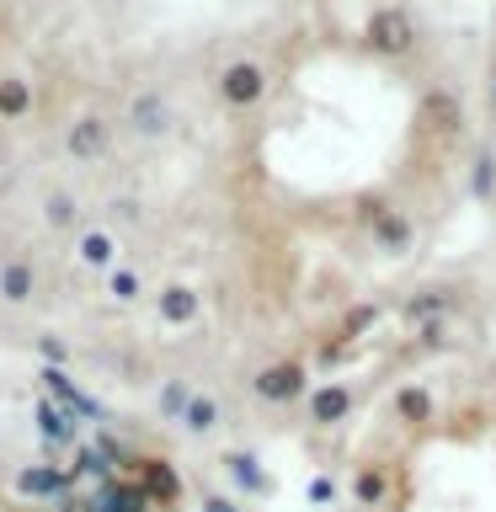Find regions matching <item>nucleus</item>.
<instances>
[{"mask_svg":"<svg viewBox=\"0 0 496 512\" xmlns=\"http://www.w3.org/2000/svg\"><path fill=\"white\" fill-rule=\"evenodd\" d=\"M363 43L374 48V54H384V59L416 54V22H411V11L406 6H374V11H368V22H363Z\"/></svg>","mask_w":496,"mask_h":512,"instance_id":"obj_1","label":"nucleus"},{"mask_svg":"<svg viewBox=\"0 0 496 512\" xmlns=\"http://www.w3.org/2000/svg\"><path fill=\"white\" fill-rule=\"evenodd\" d=\"M251 390H256V400H267V406H294V400H310V368L299 358H278L251 379Z\"/></svg>","mask_w":496,"mask_h":512,"instance_id":"obj_2","label":"nucleus"},{"mask_svg":"<svg viewBox=\"0 0 496 512\" xmlns=\"http://www.w3.org/2000/svg\"><path fill=\"white\" fill-rule=\"evenodd\" d=\"M219 102L246 112V107H262L267 102V70L256 59H230L219 70Z\"/></svg>","mask_w":496,"mask_h":512,"instance_id":"obj_3","label":"nucleus"},{"mask_svg":"<svg viewBox=\"0 0 496 512\" xmlns=\"http://www.w3.org/2000/svg\"><path fill=\"white\" fill-rule=\"evenodd\" d=\"M347 491H352V502H358V507H384V502H390V491H395V464L390 459L358 464L352 480H347Z\"/></svg>","mask_w":496,"mask_h":512,"instance_id":"obj_4","label":"nucleus"},{"mask_svg":"<svg viewBox=\"0 0 496 512\" xmlns=\"http://www.w3.org/2000/svg\"><path fill=\"white\" fill-rule=\"evenodd\" d=\"M352 406H358V390L342 379H331V384H320V390H310V422L315 427H336V422H347Z\"/></svg>","mask_w":496,"mask_h":512,"instance_id":"obj_5","label":"nucleus"},{"mask_svg":"<svg viewBox=\"0 0 496 512\" xmlns=\"http://www.w3.org/2000/svg\"><path fill=\"white\" fill-rule=\"evenodd\" d=\"M368 235H374V246L390 251V256H406L416 246V224H411V214H400V208H384V214L368 224Z\"/></svg>","mask_w":496,"mask_h":512,"instance_id":"obj_6","label":"nucleus"},{"mask_svg":"<svg viewBox=\"0 0 496 512\" xmlns=\"http://www.w3.org/2000/svg\"><path fill=\"white\" fill-rule=\"evenodd\" d=\"M448 310H454V294H448V288H416L411 299H400V320H406V326H432V320H443Z\"/></svg>","mask_w":496,"mask_h":512,"instance_id":"obj_7","label":"nucleus"},{"mask_svg":"<svg viewBox=\"0 0 496 512\" xmlns=\"http://www.w3.org/2000/svg\"><path fill=\"white\" fill-rule=\"evenodd\" d=\"M390 406H395V422L400 427H427L432 416H438V395H432L427 384H400Z\"/></svg>","mask_w":496,"mask_h":512,"instance_id":"obj_8","label":"nucleus"},{"mask_svg":"<svg viewBox=\"0 0 496 512\" xmlns=\"http://www.w3.org/2000/svg\"><path fill=\"white\" fill-rule=\"evenodd\" d=\"M75 486L70 470H54V464H27V470H16V491L32 496V502H43V496H64Z\"/></svg>","mask_w":496,"mask_h":512,"instance_id":"obj_9","label":"nucleus"},{"mask_svg":"<svg viewBox=\"0 0 496 512\" xmlns=\"http://www.w3.org/2000/svg\"><path fill=\"white\" fill-rule=\"evenodd\" d=\"M155 310L166 326H192L203 310V299H198V288H187V283H166L160 288V299H155Z\"/></svg>","mask_w":496,"mask_h":512,"instance_id":"obj_10","label":"nucleus"},{"mask_svg":"<svg viewBox=\"0 0 496 512\" xmlns=\"http://www.w3.org/2000/svg\"><path fill=\"white\" fill-rule=\"evenodd\" d=\"M139 486H144V496H150V502L171 507L176 496H182V475H176L166 459H139Z\"/></svg>","mask_w":496,"mask_h":512,"instance_id":"obj_11","label":"nucleus"},{"mask_svg":"<svg viewBox=\"0 0 496 512\" xmlns=\"http://www.w3.org/2000/svg\"><path fill=\"white\" fill-rule=\"evenodd\" d=\"M107 144H112V128H107V118H80L75 128H70V139H64V150H70L75 160H96V155H107Z\"/></svg>","mask_w":496,"mask_h":512,"instance_id":"obj_12","label":"nucleus"},{"mask_svg":"<svg viewBox=\"0 0 496 512\" xmlns=\"http://www.w3.org/2000/svg\"><path fill=\"white\" fill-rule=\"evenodd\" d=\"M32 416H38V432H43V443H75L80 438V427H75V416L59 406L54 395H43V400H32Z\"/></svg>","mask_w":496,"mask_h":512,"instance_id":"obj_13","label":"nucleus"},{"mask_svg":"<svg viewBox=\"0 0 496 512\" xmlns=\"http://www.w3.org/2000/svg\"><path fill=\"white\" fill-rule=\"evenodd\" d=\"M75 256H80L86 267H96V272H112V267H118V240H112L107 230H80Z\"/></svg>","mask_w":496,"mask_h":512,"instance_id":"obj_14","label":"nucleus"},{"mask_svg":"<svg viewBox=\"0 0 496 512\" xmlns=\"http://www.w3.org/2000/svg\"><path fill=\"white\" fill-rule=\"evenodd\" d=\"M224 470L235 475V486H240V491H251V496H272V475H267L251 454H240V448H235V454H224Z\"/></svg>","mask_w":496,"mask_h":512,"instance_id":"obj_15","label":"nucleus"},{"mask_svg":"<svg viewBox=\"0 0 496 512\" xmlns=\"http://www.w3.org/2000/svg\"><path fill=\"white\" fill-rule=\"evenodd\" d=\"M422 107H427V118H432V123H438V128H443V134H459V123H464V112H459V96H454V91H443V86H432Z\"/></svg>","mask_w":496,"mask_h":512,"instance_id":"obj_16","label":"nucleus"},{"mask_svg":"<svg viewBox=\"0 0 496 512\" xmlns=\"http://www.w3.org/2000/svg\"><path fill=\"white\" fill-rule=\"evenodd\" d=\"M27 112H32V86L22 75H6L0 80V118L16 123V118H27Z\"/></svg>","mask_w":496,"mask_h":512,"instance_id":"obj_17","label":"nucleus"},{"mask_svg":"<svg viewBox=\"0 0 496 512\" xmlns=\"http://www.w3.org/2000/svg\"><path fill=\"white\" fill-rule=\"evenodd\" d=\"M0 299L6 304H27L32 299V262H6L0 267Z\"/></svg>","mask_w":496,"mask_h":512,"instance_id":"obj_18","label":"nucleus"},{"mask_svg":"<svg viewBox=\"0 0 496 512\" xmlns=\"http://www.w3.org/2000/svg\"><path fill=\"white\" fill-rule=\"evenodd\" d=\"M192 395H198V390H192L187 379H166V384H160V400H155V406H160V416H166V422H182L187 406H192Z\"/></svg>","mask_w":496,"mask_h":512,"instance_id":"obj_19","label":"nucleus"},{"mask_svg":"<svg viewBox=\"0 0 496 512\" xmlns=\"http://www.w3.org/2000/svg\"><path fill=\"white\" fill-rule=\"evenodd\" d=\"M182 427L192 432V438H208V432L219 427V400L214 395H192V406L182 416Z\"/></svg>","mask_w":496,"mask_h":512,"instance_id":"obj_20","label":"nucleus"},{"mask_svg":"<svg viewBox=\"0 0 496 512\" xmlns=\"http://www.w3.org/2000/svg\"><path fill=\"white\" fill-rule=\"evenodd\" d=\"M470 192H475L480 203L496 198V155H491V150L475 155V166H470Z\"/></svg>","mask_w":496,"mask_h":512,"instance_id":"obj_21","label":"nucleus"},{"mask_svg":"<svg viewBox=\"0 0 496 512\" xmlns=\"http://www.w3.org/2000/svg\"><path fill=\"white\" fill-rule=\"evenodd\" d=\"M107 294L118 299V304H134V299L144 294V278H139L134 267H112V272H107Z\"/></svg>","mask_w":496,"mask_h":512,"instance_id":"obj_22","label":"nucleus"},{"mask_svg":"<svg viewBox=\"0 0 496 512\" xmlns=\"http://www.w3.org/2000/svg\"><path fill=\"white\" fill-rule=\"evenodd\" d=\"M379 304H352V310L342 315V331H336V336H347V342H358V336L368 331V326H379Z\"/></svg>","mask_w":496,"mask_h":512,"instance_id":"obj_23","label":"nucleus"},{"mask_svg":"<svg viewBox=\"0 0 496 512\" xmlns=\"http://www.w3.org/2000/svg\"><path fill=\"white\" fill-rule=\"evenodd\" d=\"M134 123L144 128V134H160V128H166V102H160V96H139V102H134Z\"/></svg>","mask_w":496,"mask_h":512,"instance_id":"obj_24","label":"nucleus"},{"mask_svg":"<svg viewBox=\"0 0 496 512\" xmlns=\"http://www.w3.org/2000/svg\"><path fill=\"white\" fill-rule=\"evenodd\" d=\"M43 219L59 224V230H70V224H75V198H70V192H54V198L43 203Z\"/></svg>","mask_w":496,"mask_h":512,"instance_id":"obj_25","label":"nucleus"},{"mask_svg":"<svg viewBox=\"0 0 496 512\" xmlns=\"http://www.w3.org/2000/svg\"><path fill=\"white\" fill-rule=\"evenodd\" d=\"M352 352H358V342H347V336H331V342L315 352V363H320V368H342Z\"/></svg>","mask_w":496,"mask_h":512,"instance_id":"obj_26","label":"nucleus"},{"mask_svg":"<svg viewBox=\"0 0 496 512\" xmlns=\"http://www.w3.org/2000/svg\"><path fill=\"white\" fill-rule=\"evenodd\" d=\"M38 358H43V368H64L70 363V347H64L59 336H38Z\"/></svg>","mask_w":496,"mask_h":512,"instance_id":"obj_27","label":"nucleus"},{"mask_svg":"<svg viewBox=\"0 0 496 512\" xmlns=\"http://www.w3.org/2000/svg\"><path fill=\"white\" fill-rule=\"evenodd\" d=\"M352 208H358V219H363V224H374V219H379L390 203H384L379 192H358V198H352Z\"/></svg>","mask_w":496,"mask_h":512,"instance_id":"obj_28","label":"nucleus"},{"mask_svg":"<svg viewBox=\"0 0 496 512\" xmlns=\"http://www.w3.org/2000/svg\"><path fill=\"white\" fill-rule=\"evenodd\" d=\"M304 496H310L315 507H326V502H336V480L331 475H315L310 486H304Z\"/></svg>","mask_w":496,"mask_h":512,"instance_id":"obj_29","label":"nucleus"},{"mask_svg":"<svg viewBox=\"0 0 496 512\" xmlns=\"http://www.w3.org/2000/svg\"><path fill=\"white\" fill-rule=\"evenodd\" d=\"M416 342H422V347H443V342H448L443 320H432V326H416Z\"/></svg>","mask_w":496,"mask_h":512,"instance_id":"obj_30","label":"nucleus"},{"mask_svg":"<svg viewBox=\"0 0 496 512\" xmlns=\"http://www.w3.org/2000/svg\"><path fill=\"white\" fill-rule=\"evenodd\" d=\"M203 512H240V507L230 502V496H219V491H208V496H203Z\"/></svg>","mask_w":496,"mask_h":512,"instance_id":"obj_31","label":"nucleus"},{"mask_svg":"<svg viewBox=\"0 0 496 512\" xmlns=\"http://www.w3.org/2000/svg\"><path fill=\"white\" fill-rule=\"evenodd\" d=\"M491 107H496V75H491Z\"/></svg>","mask_w":496,"mask_h":512,"instance_id":"obj_32","label":"nucleus"}]
</instances>
